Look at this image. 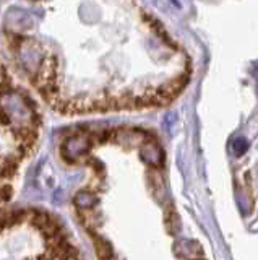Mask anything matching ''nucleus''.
<instances>
[{
	"label": "nucleus",
	"instance_id": "1",
	"mask_svg": "<svg viewBox=\"0 0 258 260\" xmlns=\"http://www.w3.org/2000/svg\"><path fill=\"white\" fill-rule=\"evenodd\" d=\"M86 150H88V142L82 137H73L65 143V153L68 154V156H70V154H75V156H78V154L85 153Z\"/></svg>",
	"mask_w": 258,
	"mask_h": 260
},
{
	"label": "nucleus",
	"instance_id": "2",
	"mask_svg": "<svg viewBox=\"0 0 258 260\" xmlns=\"http://www.w3.org/2000/svg\"><path fill=\"white\" fill-rule=\"evenodd\" d=\"M75 203H77L78 207L86 208V207L94 205V203H96V197H94V195H91V193L82 192V193H78V197L75 199Z\"/></svg>",
	"mask_w": 258,
	"mask_h": 260
},
{
	"label": "nucleus",
	"instance_id": "3",
	"mask_svg": "<svg viewBox=\"0 0 258 260\" xmlns=\"http://www.w3.org/2000/svg\"><path fill=\"white\" fill-rule=\"evenodd\" d=\"M248 148V142L245 140V138H237L236 142L232 143V150L234 153L237 154V156H240V154H244Z\"/></svg>",
	"mask_w": 258,
	"mask_h": 260
}]
</instances>
